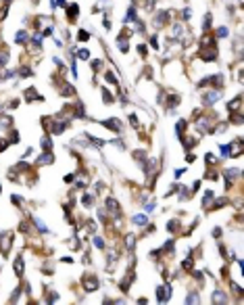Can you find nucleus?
<instances>
[{
	"mask_svg": "<svg viewBox=\"0 0 244 305\" xmlns=\"http://www.w3.org/2000/svg\"><path fill=\"white\" fill-rule=\"evenodd\" d=\"M11 242H13V232H2V234H0V251H2L4 255L8 253Z\"/></svg>",
	"mask_w": 244,
	"mask_h": 305,
	"instance_id": "nucleus-1",
	"label": "nucleus"
},
{
	"mask_svg": "<svg viewBox=\"0 0 244 305\" xmlns=\"http://www.w3.org/2000/svg\"><path fill=\"white\" fill-rule=\"evenodd\" d=\"M100 284H98V278H94V276H90V278H83V288L90 293V291H96Z\"/></svg>",
	"mask_w": 244,
	"mask_h": 305,
	"instance_id": "nucleus-2",
	"label": "nucleus"
},
{
	"mask_svg": "<svg viewBox=\"0 0 244 305\" xmlns=\"http://www.w3.org/2000/svg\"><path fill=\"white\" fill-rule=\"evenodd\" d=\"M102 126H104V128H109V130H115L117 134L121 132V124H119L117 119H107V121H102Z\"/></svg>",
	"mask_w": 244,
	"mask_h": 305,
	"instance_id": "nucleus-3",
	"label": "nucleus"
},
{
	"mask_svg": "<svg viewBox=\"0 0 244 305\" xmlns=\"http://www.w3.org/2000/svg\"><path fill=\"white\" fill-rule=\"evenodd\" d=\"M211 299H213V303H227V295L221 293V291H215L211 295Z\"/></svg>",
	"mask_w": 244,
	"mask_h": 305,
	"instance_id": "nucleus-4",
	"label": "nucleus"
},
{
	"mask_svg": "<svg viewBox=\"0 0 244 305\" xmlns=\"http://www.w3.org/2000/svg\"><path fill=\"white\" fill-rule=\"evenodd\" d=\"M219 100V92H206L204 94V105H215Z\"/></svg>",
	"mask_w": 244,
	"mask_h": 305,
	"instance_id": "nucleus-5",
	"label": "nucleus"
},
{
	"mask_svg": "<svg viewBox=\"0 0 244 305\" xmlns=\"http://www.w3.org/2000/svg\"><path fill=\"white\" fill-rule=\"evenodd\" d=\"M167 17H169V13H167V11H163V13H159V15H157V19H155V25H157V27H161V25H165V23L169 21Z\"/></svg>",
	"mask_w": 244,
	"mask_h": 305,
	"instance_id": "nucleus-6",
	"label": "nucleus"
},
{
	"mask_svg": "<svg viewBox=\"0 0 244 305\" xmlns=\"http://www.w3.org/2000/svg\"><path fill=\"white\" fill-rule=\"evenodd\" d=\"M131 221H134L136 226H146V224H148V218H146V215H142V213H138V215H134V218H131Z\"/></svg>",
	"mask_w": 244,
	"mask_h": 305,
	"instance_id": "nucleus-7",
	"label": "nucleus"
},
{
	"mask_svg": "<svg viewBox=\"0 0 244 305\" xmlns=\"http://www.w3.org/2000/svg\"><path fill=\"white\" fill-rule=\"evenodd\" d=\"M15 274H17V276H23V257H21V255L15 259Z\"/></svg>",
	"mask_w": 244,
	"mask_h": 305,
	"instance_id": "nucleus-8",
	"label": "nucleus"
},
{
	"mask_svg": "<svg viewBox=\"0 0 244 305\" xmlns=\"http://www.w3.org/2000/svg\"><path fill=\"white\" fill-rule=\"evenodd\" d=\"M138 17H136V8L134 6H129L127 8V13H125V23H129V21H136Z\"/></svg>",
	"mask_w": 244,
	"mask_h": 305,
	"instance_id": "nucleus-9",
	"label": "nucleus"
},
{
	"mask_svg": "<svg viewBox=\"0 0 244 305\" xmlns=\"http://www.w3.org/2000/svg\"><path fill=\"white\" fill-rule=\"evenodd\" d=\"M77 11H80V6H77V4H71V6L67 8V17L73 21V19H75V15H77Z\"/></svg>",
	"mask_w": 244,
	"mask_h": 305,
	"instance_id": "nucleus-10",
	"label": "nucleus"
},
{
	"mask_svg": "<svg viewBox=\"0 0 244 305\" xmlns=\"http://www.w3.org/2000/svg\"><path fill=\"white\" fill-rule=\"evenodd\" d=\"M25 98H29V100H32V98H36V100H44V98H42L40 94H36V90H34V88L25 90Z\"/></svg>",
	"mask_w": 244,
	"mask_h": 305,
	"instance_id": "nucleus-11",
	"label": "nucleus"
},
{
	"mask_svg": "<svg viewBox=\"0 0 244 305\" xmlns=\"http://www.w3.org/2000/svg\"><path fill=\"white\" fill-rule=\"evenodd\" d=\"M27 38H29V34H27V32H17V36H15V42H17V44H23L25 40H27Z\"/></svg>",
	"mask_w": 244,
	"mask_h": 305,
	"instance_id": "nucleus-12",
	"label": "nucleus"
},
{
	"mask_svg": "<svg viewBox=\"0 0 244 305\" xmlns=\"http://www.w3.org/2000/svg\"><path fill=\"white\" fill-rule=\"evenodd\" d=\"M42 148H44V151H50V148H52V140H50V136H42Z\"/></svg>",
	"mask_w": 244,
	"mask_h": 305,
	"instance_id": "nucleus-13",
	"label": "nucleus"
},
{
	"mask_svg": "<svg viewBox=\"0 0 244 305\" xmlns=\"http://www.w3.org/2000/svg\"><path fill=\"white\" fill-rule=\"evenodd\" d=\"M52 161H54V157L50 155V151H46V153L40 157V165H42V163H52Z\"/></svg>",
	"mask_w": 244,
	"mask_h": 305,
	"instance_id": "nucleus-14",
	"label": "nucleus"
},
{
	"mask_svg": "<svg viewBox=\"0 0 244 305\" xmlns=\"http://www.w3.org/2000/svg\"><path fill=\"white\" fill-rule=\"evenodd\" d=\"M184 130H186V121H177V124H175V132H177L179 138L184 136Z\"/></svg>",
	"mask_w": 244,
	"mask_h": 305,
	"instance_id": "nucleus-15",
	"label": "nucleus"
},
{
	"mask_svg": "<svg viewBox=\"0 0 244 305\" xmlns=\"http://www.w3.org/2000/svg\"><path fill=\"white\" fill-rule=\"evenodd\" d=\"M213 197H215V192H213V190H206V192H204V197H203V205H204V207L211 203V199H213Z\"/></svg>",
	"mask_w": 244,
	"mask_h": 305,
	"instance_id": "nucleus-16",
	"label": "nucleus"
},
{
	"mask_svg": "<svg viewBox=\"0 0 244 305\" xmlns=\"http://www.w3.org/2000/svg\"><path fill=\"white\" fill-rule=\"evenodd\" d=\"M232 155V144H221V157H230Z\"/></svg>",
	"mask_w": 244,
	"mask_h": 305,
	"instance_id": "nucleus-17",
	"label": "nucleus"
},
{
	"mask_svg": "<svg viewBox=\"0 0 244 305\" xmlns=\"http://www.w3.org/2000/svg\"><path fill=\"white\" fill-rule=\"evenodd\" d=\"M102 98H104V102L109 105V102H113V94L107 90V88H102Z\"/></svg>",
	"mask_w": 244,
	"mask_h": 305,
	"instance_id": "nucleus-18",
	"label": "nucleus"
},
{
	"mask_svg": "<svg viewBox=\"0 0 244 305\" xmlns=\"http://www.w3.org/2000/svg\"><path fill=\"white\" fill-rule=\"evenodd\" d=\"M198 299H200L198 293H190V295L186 297V303H198Z\"/></svg>",
	"mask_w": 244,
	"mask_h": 305,
	"instance_id": "nucleus-19",
	"label": "nucleus"
},
{
	"mask_svg": "<svg viewBox=\"0 0 244 305\" xmlns=\"http://www.w3.org/2000/svg\"><path fill=\"white\" fill-rule=\"evenodd\" d=\"M11 201H13L17 207H21V205H23V199H21L19 194H11Z\"/></svg>",
	"mask_w": 244,
	"mask_h": 305,
	"instance_id": "nucleus-20",
	"label": "nucleus"
},
{
	"mask_svg": "<svg viewBox=\"0 0 244 305\" xmlns=\"http://www.w3.org/2000/svg\"><path fill=\"white\" fill-rule=\"evenodd\" d=\"M77 56H80V59H83V61H88V59H90V52H88V48H81L80 52H77Z\"/></svg>",
	"mask_w": 244,
	"mask_h": 305,
	"instance_id": "nucleus-21",
	"label": "nucleus"
},
{
	"mask_svg": "<svg viewBox=\"0 0 244 305\" xmlns=\"http://www.w3.org/2000/svg\"><path fill=\"white\" fill-rule=\"evenodd\" d=\"M73 92H75V88H73V86H65V88H63V96H71Z\"/></svg>",
	"mask_w": 244,
	"mask_h": 305,
	"instance_id": "nucleus-22",
	"label": "nucleus"
},
{
	"mask_svg": "<svg viewBox=\"0 0 244 305\" xmlns=\"http://www.w3.org/2000/svg\"><path fill=\"white\" fill-rule=\"evenodd\" d=\"M217 36L219 38H225L227 36V27H217Z\"/></svg>",
	"mask_w": 244,
	"mask_h": 305,
	"instance_id": "nucleus-23",
	"label": "nucleus"
},
{
	"mask_svg": "<svg viewBox=\"0 0 244 305\" xmlns=\"http://www.w3.org/2000/svg\"><path fill=\"white\" fill-rule=\"evenodd\" d=\"M8 142L17 144V142H19V134H17V132H11V138H8Z\"/></svg>",
	"mask_w": 244,
	"mask_h": 305,
	"instance_id": "nucleus-24",
	"label": "nucleus"
},
{
	"mask_svg": "<svg viewBox=\"0 0 244 305\" xmlns=\"http://www.w3.org/2000/svg\"><path fill=\"white\" fill-rule=\"evenodd\" d=\"M94 245H96L98 249H102V247H104V240H102L100 236H94Z\"/></svg>",
	"mask_w": 244,
	"mask_h": 305,
	"instance_id": "nucleus-25",
	"label": "nucleus"
},
{
	"mask_svg": "<svg viewBox=\"0 0 244 305\" xmlns=\"http://www.w3.org/2000/svg\"><path fill=\"white\" fill-rule=\"evenodd\" d=\"M88 38H90V34H88V32H83V29H81L80 34H77V40H83V42H86Z\"/></svg>",
	"mask_w": 244,
	"mask_h": 305,
	"instance_id": "nucleus-26",
	"label": "nucleus"
},
{
	"mask_svg": "<svg viewBox=\"0 0 244 305\" xmlns=\"http://www.w3.org/2000/svg\"><path fill=\"white\" fill-rule=\"evenodd\" d=\"M169 105H171V107L179 105V96H169Z\"/></svg>",
	"mask_w": 244,
	"mask_h": 305,
	"instance_id": "nucleus-27",
	"label": "nucleus"
},
{
	"mask_svg": "<svg viewBox=\"0 0 244 305\" xmlns=\"http://www.w3.org/2000/svg\"><path fill=\"white\" fill-rule=\"evenodd\" d=\"M125 242H127V247H129V249L134 251V245H136V240H134V236H127V238H125Z\"/></svg>",
	"mask_w": 244,
	"mask_h": 305,
	"instance_id": "nucleus-28",
	"label": "nucleus"
},
{
	"mask_svg": "<svg viewBox=\"0 0 244 305\" xmlns=\"http://www.w3.org/2000/svg\"><path fill=\"white\" fill-rule=\"evenodd\" d=\"M138 52H140V54L144 56V54L148 52V48H146V44H140V46H138Z\"/></svg>",
	"mask_w": 244,
	"mask_h": 305,
	"instance_id": "nucleus-29",
	"label": "nucleus"
},
{
	"mask_svg": "<svg viewBox=\"0 0 244 305\" xmlns=\"http://www.w3.org/2000/svg\"><path fill=\"white\" fill-rule=\"evenodd\" d=\"M100 67H102V61H92V69L94 71H98Z\"/></svg>",
	"mask_w": 244,
	"mask_h": 305,
	"instance_id": "nucleus-30",
	"label": "nucleus"
},
{
	"mask_svg": "<svg viewBox=\"0 0 244 305\" xmlns=\"http://www.w3.org/2000/svg\"><path fill=\"white\" fill-rule=\"evenodd\" d=\"M107 80H109V82H113V84H115V86H117V84H119V82H117V78H115V75H113V73H111V71H109V73H107Z\"/></svg>",
	"mask_w": 244,
	"mask_h": 305,
	"instance_id": "nucleus-31",
	"label": "nucleus"
},
{
	"mask_svg": "<svg viewBox=\"0 0 244 305\" xmlns=\"http://www.w3.org/2000/svg\"><path fill=\"white\" fill-rule=\"evenodd\" d=\"M42 36H44V38H50V36H52V27H46V29L42 32Z\"/></svg>",
	"mask_w": 244,
	"mask_h": 305,
	"instance_id": "nucleus-32",
	"label": "nucleus"
},
{
	"mask_svg": "<svg viewBox=\"0 0 244 305\" xmlns=\"http://www.w3.org/2000/svg\"><path fill=\"white\" fill-rule=\"evenodd\" d=\"M83 205H86V207H90V205H92V197H90V194H86V197H83Z\"/></svg>",
	"mask_w": 244,
	"mask_h": 305,
	"instance_id": "nucleus-33",
	"label": "nucleus"
},
{
	"mask_svg": "<svg viewBox=\"0 0 244 305\" xmlns=\"http://www.w3.org/2000/svg\"><path fill=\"white\" fill-rule=\"evenodd\" d=\"M215 161H217V159H215V155H211V153H209V155H206V163L211 165V163H215Z\"/></svg>",
	"mask_w": 244,
	"mask_h": 305,
	"instance_id": "nucleus-34",
	"label": "nucleus"
},
{
	"mask_svg": "<svg viewBox=\"0 0 244 305\" xmlns=\"http://www.w3.org/2000/svg\"><path fill=\"white\" fill-rule=\"evenodd\" d=\"M144 6H146V8H152V6H155V0H144Z\"/></svg>",
	"mask_w": 244,
	"mask_h": 305,
	"instance_id": "nucleus-35",
	"label": "nucleus"
},
{
	"mask_svg": "<svg viewBox=\"0 0 244 305\" xmlns=\"http://www.w3.org/2000/svg\"><path fill=\"white\" fill-rule=\"evenodd\" d=\"M186 161H188V163H192V161H196V155H192V153H190V155L186 157Z\"/></svg>",
	"mask_w": 244,
	"mask_h": 305,
	"instance_id": "nucleus-36",
	"label": "nucleus"
},
{
	"mask_svg": "<svg viewBox=\"0 0 244 305\" xmlns=\"http://www.w3.org/2000/svg\"><path fill=\"white\" fill-rule=\"evenodd\" d=\"M213 236H215V238H219V236H221V230H219V228H215V230H213Z\"/></svg>",
	"mask_w": 244,
	"mask_h": 305,
	"instance_id": "nucleus-37",
	"label": "nucleus"
},
{
	"mask_svg": "<svg viewBox=\"0 0 244 305\" xmlns=\"http://www.w3.org/2000/svg\"><path fill=\"white\" fill-rule=\"evenodd\" d=\"M184 19H186V21L190 19V8H186V11H184Z\"/></svg>",
	"mask_w": 244,
	"mask_h": 305,
	"instance_id": "nucleus-38",
	"label": "nucleus"
},
{
	"mask_svg": "<svg viewBox=\"0 0 244 305\" xmlns=\"http://www.w3.org/2000/svg\"><path fill=\"white\" fill-rule=\"evenodd\" d=\"M184 172H186V169H177V172H175V178H182V175H184Z\"/></svg>",
	"mask_w": 244,
	"mask_h": 305,
	"instance_id": "nucleus-39",
	"label": "nucleus"
},
{
	"mask_svg": "<svg viewBox=\"0 0 244 305\" xmlns=\"http://www.w3.org/2000/svg\"><path fill=\"white\" fill-rule=\"evenodd\" d=\"M56 4H59V6H65L67 2H65V0H56Z\"/></svg>",
	"mask_w": 244,
	"mask_h": 305,
	"instance_id": "nucleus-40",
	"label": "nucleus"
},
{
	"mask_svg": "<svg viewBox=\"0 0 244 305\" xmlns=\"http://www.w3.org/2000/svg\"><path fill=\"white\" fill-rule=\"evenodd\" d=\"M32 2H34V4H38V2H40V0H32Z\"/></svg>",
	"mask_w": 244,
	"mask_h": 305,
	"instance_id": "nucleus-41",
	"label": "nucleus"
}]
</instances>
